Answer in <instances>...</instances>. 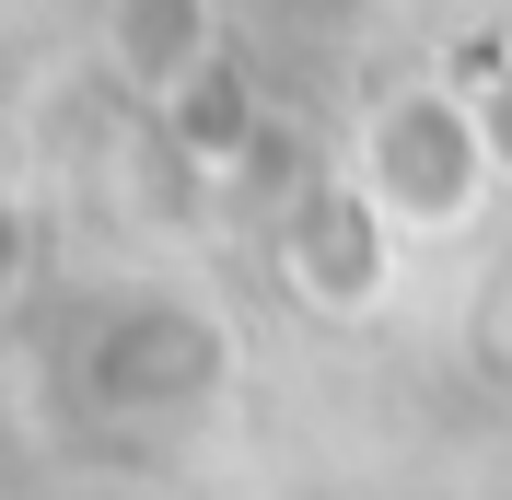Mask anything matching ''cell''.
Here are the masks:
<instances>
[{"mask_svg":"<svg viewBox=\"0 0 512 500\" xmlns=\"http://www.w3.org/2000/svg\"><path fill=\"white\" fill-rule=\"evenodd\" d=\"M489 128L478 105H454V94H396L373 128V210L384 221H408V233H454V221L489 198Z\"/></svg>","mask_w":512,"mask_h":500,"instance_id":"cell-1","label":"cell"},{"mask_svg":"<svg viewBox=\"0 0 512 500\" xmlns=\"http://www.w3.org/2000/svg\"><path fill=\"white\" fill-rule=\"evenodd\" d=\"M222 373H233V338L210 314H187V303H128L94 338V407H128V419L222 396Z\"/></svg>","mask_w":512,"mask_h":500,"instance_id":"cell-2","label":"cell"},{"mask_svg":"<svg viewBox=\"0 0 512 500\" xmlns=\"http://www.w3.org/2000/svg\"><path fill=\"white\" fill-rule=\"evenodd\" d=\"M384 233H396V221L373 210V187H303L291 198V233H280V268H291L303 303L361 314L384 291Z\"/></svg>","mask_w":512,"mask_h":500,"instance_id":"cell-3","label":"cell"},{"mask_svg":"<svg viewBox=\"0 0 512 500\" xmlns=\"http://www.w3.org/2000/svg\"><path fill=\"white\" fill-rule=\"evenodd\" d=\"M163 128H175V152L198 163V175H233L245 163V140H256V94H245V70L210 47V59L163 94Z\"/></svg>","mask_w":512,"mask_h":500,"instance_id":"cell-4","label":"cell"},{"mask_svg":"<svg viewBox=\"0 0 512 500\" xmlns=\"http://www.w3.org/2000/svg\"><path fill=\"white\" fill-rule=\"evenodd\" d=\"M198 59H210V12H198V0H117V70L152 105L175 94Z\"/></svg>","mask_w":512,"mask_h":500,"instance_id":"cell-5","label":"cell"},{"mask_svg":"<svg viewBox=\"0 0 512 500\" xmlns=\"http://www.w3.org/2000/svg\"><path fill=\"white\" fill-rule=\"evenodd\" d=\"M478 128H489V163H501V175H512V70H501V82H489V105H478Z\"/></svg>","mask_w":512,"mask_h":500,"instance_id":"cell-6","label":"cell"},{"mask_svg":"<svg viewBox=\"0 0 512 500\" xmlns=\"http://www.w3.org/2000/svg\"><path fill=\"white\" fill-rule=\"evenodd\" d=\"M12 268H24V233H12V210H0V291H12Z\"/></svg>","mask_w":512,"mask_h":500,"instance_id":"cell-7","label":"cell"},{"mask_svg":"<svg viewBox=\"0 0 512 500\" xmlns=\"http://www.w3.org/2000/svg\"><path fill=\"white\" fill-rule=\"evenodd\" d=\"M70 500H117V489H70Z\"/></svg>","mask_w":512,"mask_h":500,"instance_id":"cell-8","label":"cell"}]
</instances>
